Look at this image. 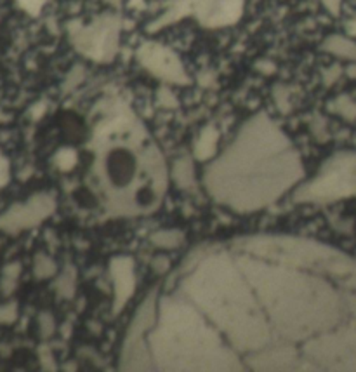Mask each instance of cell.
I'll list each match as a JSON object with an SVG mask.
<instances>
[{
    "instance_id": "cell-20",
    "label": "cell",
    "mask_w": 356,
    "mask_h": 372,
    "mask_svg": "<svg viewBox=\"0 0 356 372\" xmlns=\"http://www.w3.org/2000/svg\"><path fill=\"white\" fill-rule=\"evenodd\" d=\"M324 2V6L327 7L332 14H339V9H341V0H322Z\"/></svg>"
},
{
    "instance_id": "cell-11",
    "label": "cell",
    "mask_w": 356,
    "mask_h": 372,
    "mask_svg": "<svg viewBox=\"0 0 356 372\" xmlns=\"http://www.w3.org/2000/svg\"><path fill=\"white\" fill-rule=\"evenodd\" d=\"M37 326H39V334L42 340H49V338H53L56 333V320L53 313L49 312L40 313L39 319H37Z\"/></svg>"
},
{
    "instance_id": "cell-12",
    "label": "cell",
    "mask_w": 356,
    "mask_h": 372,
    "mask_svg": "<svg viewBox=\"0 0 356 372\" xmlns=\"http://www.w3.org/2000/svg\"><path fill=\"white\" fill-rule=\"evenodd\" d=\"M18 320V303L11 301V303L0 304V326H11Z\"/></svg>"
},
{
    "instance_id": "cell-8",
    "label": "cell",
    "mask_w": 356,
    "mask_h": 372,
    "mask_svg": "<svg viewBox=\"0 0 356 372\" xmlns=\"http://www.w3.org/2000/svg\"><path fill=\"white\" fill-rule=\"evenodd\" d=\"M150 240L160 249H176L184 242V235L177 230H162L151 235Z\"/></svg>"
},
{
    "instance_id": "cell-19",
    "label": "cell",
    "mask_w": 356,
    "mask_h": 372,
    "mask_svg": "<svg viewBox=\"0 0 356 372\" xmlns=\"http://www.w3.org/2000/svg\"><path fill=\"white\" fill-rule=\"evenodd\" d=\"M153 268L158 274H164V271L169 270V259H167L165 256H158L157 259L153 261Z\"/></svg>"
},
{
    "instance_id": "cell-10",
    "label": "cell",
    "mask_w": 356,
    "mask_h": 372,
    "mask_svg": "<svg viewBox=\"0 0 356 372\" xmlns=\"http://www.w3.org/2000/svg\"><path fill=\"white\" fill-rule=\"evenodd\" d=\"M54 289L61 297H72L75 294V271L66 270L65 274L59 275L54 282Z\"/></svg>"
},
{
    "instance_id": "cell-14",
    "label": "cell",
    "mask_w": 356,
    "mask_h": 372,
    "mask_svg": "<svg viewBox=\"0 0 356 372\" xmlns=\"http://www.w3.org/2000/svg\"><path fill=\"white\" fill-rule=\"evenodd\" d=\"M73 162H75V157H73L72 150H63V152H59L56 155V164L61 169H70L73 165Z\"/></svg>"
},
{
    "instance_id": "cell-5",
    "label": "cell",
    "mask_w": 356,
    "mask_h": 372,
    "mask_svg": "<svg viewBox=\"0 0 356 372\" xmlns=\"http://www.w3.org/2000/svg\"><path fill=\"white\" fill-rule=\"evenodd\" d=\"M243 0H196V16L209 27H222L239 20Z\"/></svg>"
},
{
    "instance_id": "cell-4",
    "label": "cell",
    "mask_w": 356,
    "mask_h": 372,
    "mask_svg": "<svg viewBox=\"0 0 356 372\" xmlns=\"http://www.w3.org/2000/svg\"><path fill=\"white\" fill-rule=\"evenodd\" d=\"M139 63L158 79L172 84H188V75L179 58L160 44L148 42L137 53Z\"/></svg>"
},
{
    "instance_id": "cell-18",
    "label": "cell",
    "mask_w": 356,
    "mask_h": 372,
    "mask_svg": "<svg viewBox=\"0 0 356 372\" xmlns=\"http://www.w3.org/2000/svg\"><path fill=\"white\" fill-rule=\"evenodd\" d=\"M39 357H40V362H42V366L46 367V369H54V360H53V357H51L49 349L40 348Z\"/></svg>"
},
{
    "instance_id": "cell-16",
    "label": "cell",
    "mask_w": 356,
    "mask_h": 372,
    "mask_svg": "<svg viewBox=\"0 0 356 372\" xmlns=\"http://www.w3.org/2000/svg\"><path fill=\"white\" fill-rule=\"evenodd\" d=\"M18 280L20 278H13V277H6V275H2V278H0V290H2L4 296H11V294L16 290Z\"/></svg>"
},
{
    "instance_id": "cell-3",
    "label": "cell",
    "mask_w": 356,
    "mask_h": 372,
    "mask_svg": "<svg viewBox=\"0 0 356 372\" xmlns=\"http://www.w3.org/2000/svg\"><path fill=\"white\" fill-rule=\"evenodd\" d=\"M56 204L47 193H35L27 202L14 204L0 214V231L7 235H18L21 231L35 228L46 217L53 214Z\"/></svg>"
},
{
    "instance_id": "cell-17",
    "label": "cell",
    "mask_w": 356,
    "mask_h": 372,
    "mask_svg": "<svg viewBox=\"0 0 356 372\" xmlns=\"http://www.w3.org/2000/svg\"><path fill=\"white\" fill-rule=\"evenodd\" d=\"M2 275H6V277H13V278H20L21 263L6 264V267H4V270H2Z\"/></svg>"
},
{
    "instance_id": "cell-9",
    "label": "cell",
    "mask_w": 356,
    "mask_h": 372,
    "mask_svg": "<svg viewBox=\"0 0 356 372\" xmlns=\"http://www.w3.org/2000/svg\"><path fill=\"white\" fill-rule=\"evenodd\" d=\"M56 271H58V267L49 256L46 254H37L35 261H33V275L39 280H47L51 277H54Z\"/></svg>"
},
{
    "instance_id": "cell-7",
    "label": "cell",
    "mask_w": 356,
    "mask_h": 372,
    "mask_svg": "<svg viewBox=\"0 0 356 372\" xmlns=\"http://www.w3.org/2000/svg\"><path fill=\"white\" fill-rule=\"evenodd\" d=\"M324 49L327 53L333 54L337 58H343V60L356 61V44L353 40L346 39V37L341 35H332L329 37L324 42Z\"/></svg>"
},
{
    "instance_id": "cell-13",
    "label": "cell",
    "mask_w": 356,
    "mask_h": 372,
    "mask_svg": "<svg viewBox=\"0 0 356 372\" xmlns=\"http://www.w3.org/2000/svg\"><path fill=\"white\" fill-rule=\"evenodd\" d=\"M16 2L30 16H39L46 0H16Z\"/></svg>"
},
{
    "instance_id": "cell-1",
    "label": "cell",
    "mask_w": 356,
    "mask_h": 372,
    "mask_svg": "<svg viewBox=\"0 0 356 372\" xmlns=\"http://www.w3.org/2000/svg\"><path fill=\"white\" fill-rule=\"evenodd\" d=\"M137 171L164 172L157 150L144 160H139L132 146L127 145H113L110 146V150H106L103 155V172H105V185L113 190V197H111L113 200H124V197L131 200L129 190L134 186L132 183H136Z\"/></svg>"
},
{
    "instance_id": "cell-2",
    "label": "cell",
    "mask_w": 356,
    "mask_h": 372,
    "mask_svg": "<svg viewBox=\"0 0 356 372\" xmlns=\"http://www.w3.org/2000/svg\"><path fill=\"white\" fill-rule=\"evenodd\" d=\"M122 23L117 16H103L89 27L72 30V42L84 56L94 61H111L118 51Z\"/></svg>"
},
{
    "instance_id": "cell-6",
    "label": "cell",
    "mask_w": 356,
    "mask_h": 372,
    "mask_svg": "<svg viewBox=\"0 0 356 372\" xmlns=\"http://www.w3.org/2000/svg\"><path fill=\"white\" fill-rule=\"evenodd\" d=\"M113 271L115 286H117V312L125 301L131 297L132 289H134V277H132V263L127 257H120V259L113 261Z\"/></svg>"
},
{
    "instance_id": "cell-15",
    "label": "cell",
    "mask_w": 356,
    "mask_h": 372,
    "mask_svg": "<svg viewBox=\"0 0 356 372\" xmlns=\"http://www.w3.org/2000/svg\"><path fill=\"white\" fill-rule=\"evenodd\" d=\"M9 176H11L9 160H7L6 155L0 152V188H4L7 183H9Z\"/></svg>"
}]
</instances>
